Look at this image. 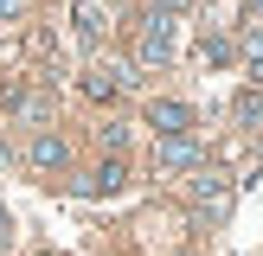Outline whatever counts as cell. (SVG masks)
<instances>
[{"label": "cell", "mask_w": 263, "mask_h": 256, "mask_svg": "<svg viewBox=\"0 0 263 256\" xmlns=\"http://www.w3.org/2000/svg\"><path fill=\"white\" fill-rule=\"evenodd\" d=\"M135 58H141V64H167V58H174V13L154 7L148 19H141V45H135Z\"/></svg>", "instance_id": "6da1fadb"}, {"label": "cell", "mask_w": 263, "mask_h": 256, "mask_svg": "<svg viewBox=\"0 0 263 256\" xmlns=\"http://www.w3.org/2000/svg\"><path fill=\"white\" fill-rule=\"evenodd\" d=\"M161 166H167V173L199 166V141H193V135H161Z\"/></svg>", "instance_id": "7a4b0ae2"}, {"label": "cell", "mask_w": 263, "mask_h": 256, "mask_svg": "<svg viewBox=\"0 0 263 256\" xmlns=\"http://www.w3.org/2000/svg\"><path fill=\"white\" fill-rule=\"evenodd\" d=\"M148 122L161 128V135H186V128H193V109H186V102H154Z\"/></svg>", "instance_id": "3957f363"}, {"label": "cell", "mask_w": 263, "mask_h": 256, "mask_svg": "<svg viewBox=\"0 0 263 256\" xmlns=\"http://www.w3.org/2000/svg\"><path fill=\"white\" fill-rule=\"evenodd\" d=\"M225 179H218V173H199V179H193V205H199V211H225Z\"/></svg>", "instance_id": "277c9868"}, {"label": "cell", "mask_w": 263, "mask_h": 256, "mask_svg": "<svg viewBox=\"0 0 263 256\" xmlns=\"http://www.w3.org/2000/svg\"><path fill=\"white\" fill-rule=\"evenodd\" d=\"M64 160H71V147H64L58 135H39V141H32V166H45V173H51V166H64Z\"/></svg>", "instance_id": "5b68a950"}, {"label": "cell", "mask_w": 263, "mask_h": 256, "mask_svg": "<svg viewBox=\"0 0 263 256\" xmlns=\"http://www.w3.org/2000/svg\"><path fill=\"white\" fill-rule=\"evenodd\" d=\"M71 26H77V38H84V45H97V38H103V13H97V7H77Z\"/></svg>", "instance_id": "8992f818"}, {"label": "cell", "mask_w": 263, "mask_h": 256, "mask_svg": "<svg viewBox=\"0 0 263 256\" xmlns=\"http://www.w3.org/2000/svg\"><path fill=\"white\" fill-rule=\"evenodd\" d=\"M84 90H90L97 102H109L116 90H122V77H116V71H90V77H84Z\"/></svg>", "instance_id": "52a82bcc"}, {"label": "cell", "mask_w": 263, "mask_h": 256, "mask_svg": "<svg viewBox=\"0 0 263 256\" xmlns=\"http://www.w3.org/2000/svg\"><path fill=\"white\" fill-rule=\"evenodd\" d=\"M122 160H109V166H97V179H90V192H122Z\"/></svg>", "instance_id": "ba28073f"}, {"label": "cell", "mask_w": 263, "mask_h": 256, "mask_svg": "<svg viewBox=\"0 0 263 256\" xmlns=\"http://www.w3.org/2000/svg\"><path fill=\"white\" fill-rule=\"evenodd\" d=\"M244 58H251V77L263 83V26H251V32H244Z\"/></svg>", "instance_id": "9c48e42d"}, {"label": "cell", "mask_w": 263, "mask_h": 256, "mask_svg": "<svg viewBox=\"0 0 263 256\" xmlns=\"http://www.w3.org/2000/svg\"><path fill=\"white\" fill-rule=\"evenodd\" d=\"M13 13H20V0H0V19H13Z\"/></svg>", "instance_id": "30bf717a"}, {"label": "cell", "mask_w": 263, "mask_h": 256, "mask_svg": "<svg viewBox=\"0 0 263 256\" xmlns=\"http://www.w3.org/2000/svg\"><path fill=\"white\" fill-rule=\"evenodd\" d=\"M154 7H161V13H180V7H186V0H154Z\"/></svg>", "instance_id": "8fae6325"}, {"label": "cell", "mask_w": 263, "mask_h": 256, "mask_svg": "<svg viewBox=\"0 0 263 256\" xmlns=\"http://www.w3.org/2000/svg\"><path fill=\"white\" fill-rule=\"evenodd\" d=\"M0 218H7V211H0Z\"/></svg>", "instance_id": "7c38bea8"}]
</instances>
